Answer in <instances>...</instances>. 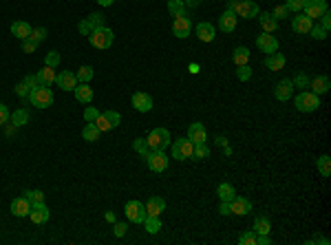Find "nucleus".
Returning a JSON list of instances; mask_svg holds the SVG:
<instances>
[{
    "label": "nucleus",
    "instance_id": "19",
    "mask_svg": "<svg viewBox=\"0 0 331 245\" xmlns=\"http://www.w3.org/2000/svg\"><path fill=\"white\" fill-rule=\"evenodd\" d=\"M188 139H190L192 144H203V141H207V130H206V126H203L201 122H195V124H190V128H188Z\"/></svg>",
    "mask_w": 331,
    "mask_h": 245
},
{
    "label": "nucleus",
    "instance_id": "3",
    "mask_svg": "<svg viewBox=\"0 0 331 245\" xmlns=\"http://www.w3.org/2000/svg\"><path fill=\"white\" fill-rule=\"evenodd\" d=\"M29 102L36 108H49L53 106V91L49 86H38V88H31L29 93Z\"/></svg>",
    "mask_w": 331,
    "mask_h": 245
},
{
    "label": "nucleus",
    "instance_id": "1",
    "mask_svg": "<svg viewBox=\"0 0 331 245\" xmlns=\"http://www.w3.org/2000/svg\"><path fill=\"white\" fill-rule=\"evenodd\" d=\"M228 9L236 13V18H256L258 4L254 0H228Z\"/></svg>",
    "mask_w": 331,
    "mask_h": 245
},
{
    "label": "nucleus",
    "instance_id": "20",
    "mask_svg": "<svg viewBox=\"0 0 331 245\" xmlns=\"http://www.w3.org/2000/svg\"><path fill=\"white\" fill-rule=\"evenodd\" d=\"M309 88H311V93H316V95H325V93H329V88H331V80L327 78V75H316V78L309 82Z\"/></svg>",
    "mask_w": 331,
    "mask_h": 245
},
{
    "label": "nucleus",
    "instance_id": "61",
    "mask_svg": "<svg viewBox=\"0 0 331 245\" xmlns=\"http://www.w3.org/2000/svg\"><path fill=\"white\" fill-rule=\"evenodd\" d=\"M183 4H186V9H197L201 4V0H183Z\"/></svg>",
    "mask_w": 331,
    "mask_h": 245
},
{
    "label": "nucleus",
    "instance_id": "18",
    "mask_svg": "<svg viewBox=\"0 0 331 245\" xmlns=\"http://www.w3.org/2000/svg\"><path fill=\"white\" fill-rule=\"evenodd\" d=\"M55 84H58L62 91H73V88L78 86V78H75V73H71V71H62V73L55 75Z\"/></svg>",
    "mask_w": 331,
    "mask_h": 245
},
{
    "label": "nucleus",
    "instance_id": "47",
    "mask_svg": "<svg viewBox=\"0 0 331 245\" xmlns=\"http://www.w3.org/2000/svg\"><path fill=\"white\" fill-rule=\"evenodd\" d=\"M291 84L294 86H298V88H309V78H307L305 73H298L294 80H291Z\"/></svg>",
    "mask_w": 331,
    "mask_h": 245
},
{
    "label": "nucleus",
    "instance_id": "27",
    "mask_svg": "<svg viewBox=\"0 0 331 245\" xmlns=\"http://www.w3.org/2000/svg\"><path fill=\"white\" fill-rule=\"evenodd\" d=\"M258 22H261V27H263L265 34H274V31L278 29V20H276V18H274L269 11L258 13Z\"/></svg>",
    "mask_w": 331,
    "mask_h": 245
},
{
    "label": "nucleus",
    "instance_id": "55",
    "mask_svg": "<svg viewBox=\"0 0 331 245\" xmlns=\"http://www.w3.org/2000/svg\"><path fill=\"white\" fill-rule=\"evenodd\" d=\"M36 49H38V44L33 40H29V38H27V40H22V51H25V53H33Z\"/></svg>",
    "mask_w": 331,
    "mask_h": 245
},
{
    "label": "nucleus",
    "instance_id": "26",
    "mask_svg": "<svg viewBox=\"0 0 331 245\" xmlns=\"http://www.w3.org/2000/svg\"><path fill=\"white\" fill-rule=\"evenodd\" d=\"M31 31H33V27L29 25V22H25V20H18V22H13L11 25V34L18 38V40H27V38L31 36Z\"/></svg>",
    "mask_w": 331,
    "mask_h": 245
},
{
    "label": "nucleus",
    "instance_id": "56",
    "mask_svg": "<svg viewBox=\"0 0 331 245\" xmlns=\"http://www.w3.org/2000/svg\"><path fill=\"white\" fill-rule=\"evenodd\" d=\"M9 117H11L9 108L4 106V104H0V126H2V124H7V122H9Z\"/></svg>",
    "mask_w": 331,
    "mask_h": 245
},
{
    "label": "nucleus",
    "instance_id": "34",
    "mask_svg": "<svg viewBox=\"0 0 331 245\" xmlns=\"http://www.w3.org/2000/svg\"><path fill=\"white\" fill-rule=\"evenodd\" d=\"M168 13L172 18L186 16V4H183V0H168Z\"/></svg>",
    "mask_w": 331,
    "mask_h": 245
},
{
    "label": "nucleus",
    "instance_id": "60",
    "mask_svg": "<svg viewBox=\"0 0 331 245\" xmlns=\"http://www.w3.org/2000/svg\"><path fill=\"white\" fill-rule=\"evenodd\" d=\"M269 243H272L269 234H256V245H269Z\"/></svg>",
    "mask_w": 331,
    "mask_h": 245
},
{
    "label": "nucleus",
    "instance_id": "37",
    "mask_svg": "<svg viewBox=\"0 0 331 245\" xmlns=\"http://www.w3.org/2000/svg\"><path fill=\"white\" fill-rule=\"evenodd\" d=\"M316 166H318V172L323 177H329L331 175V157H329V155H323V157L316 162Z\"/></svg>",
    "mask_w": 331,
    "mask_h": 245
},
{
    "label": "nucleus",
    "instance_id": "36",
    "mask_svg": "<svg viewBox=\"0 0 331 245\" xmlns=\"http://www.w3.org/2000/svg\"><path fill=\"white\" fill-rule=\"evenodd\" d=\"M141 225L146 228L148 234H157L159 230H162V219H159V216H146V221Z\"/></svg>",
    "mask_w": 331,
    "mask_h": 245
},
{
    "label": "nucleus",
    "instance_id": "13",
    "mask_svg": "<svg viewBox=\"0 0 331 245\" xmlns=\"http://www.w3.org/2000/svg\"><path fill=\"white\" fill-rule=\"evenodd\" d=\"M256 46L263 51V53H267V55L269 53H276V51H278V40L272 34H265V31H263V34L256 38Z\"/></svg>",
    "mask_w": 331,
    "mask_h": 245
},
{
    "label": "nucleus",
    "instance_id": "11",
    "mask_svg": "<svg viewBox=\"0 0 331 245\" xmlns=\"http://www.w3.org/2000/svg\"><path fill=\"white\" fill-rule=\"evenodd\" d=\"M172 34L177 36V38H188L192 34V20L188 16H179V18H174V22H172Z\"/></svg>",
    "mask_w": 331,
    "mask_h": 245
},
{
    "label": "nucleus",
    "instance_id": "30",
    "mask_svg": "<svg viewBox=\"0 0 331 245\" xmlns=\"http://www.w3.org/2000/svg\"><path fill=\"white\" fill-rule=\"evenodd\" d=\"M232 62H234L236 67L248 64L249 62V49H248V46H236V49L232 51Z\"/></svg>",
    "mask_w": 331,
    "mask_h": 245
},
{
    "label": "nucleus",
    "instance_id": "5",
    "mask_svg": "<svg viewBox=\"0 0 331 245\" xmlns=\"http://www.w3.org/2000/svg\"><path fill=\"white\" fill-rule=\"evenodd\" d=\"M146 141H148L150 150H166L170 146V141H172V137H170V133L166 128H153L148 133V137H146Z\"/></svg>",
    "mask_w": 331,
    "mask_h": 245
},
{
    "label": "nucleus",
    "instance_id": "58",
    "mask_svg": "<svg viewBox=\"0 0 331 245\" xmlns=\"http://www.w3.org/2000/svg\"><path fill=\"white\" fill-rule=\"evenodd\" d=\"M22 82H25L29 88H38V86H40V84H38V78H36V75H25V80H22Z\"/></svg>",
    "mask_w": 331,
    "mask_h": 245
},
{
    "label": "nucleus",
    "instance_id": "9",
    "mask_svg": "<svg viewBox=\"0 0 331 245\" xmlns=\"http://www.w3.org/2000/svg\"><path fill=\"white\" fill-rule=\"evenodd\" d=\"M124 212H126V219L130 221V223H144L146 221V205L141 204V201H137V199H132V201H128L126 204V208H124Z\"/></svg>",
    "mask_w": 331,
    "mask_h": 245
},
{
    "label": "nucleus",
    "instance_id": "52",
    "mask_svg": "<svg viewBox=\"0 0 331 245\" xmlns=\"http://www.w3.org/2000/svg\"><path fill=\"white\" fill-rule=\"evenodd\" d=\"M272 16L276 18V20H281V18H287V16H290V9H287L285 4H278V7L272 11Z\"/></svg>",
    "mask_w": 331,
    "mask_h": 245
},
{
    "label": "nucleus",
    "instance_id": "38",
    "mask_svg": "<svg viewBox=\"0 0 331 245\" xmlns=\"http://www.w3.org/2000/svg\"><path fill=\"white\" fill-rule=\"evenodd\" d=\"M132 148H135L141 157H146V155L150 153V146H148V141H146V137H137L135 141H132Z\"/></svg>",
    "mask_w": 331,
    "mask_h": 245
},
{
    "label": "nucleus",
    "instance_id": "22",
    "mask_svg": "<svg viewBox=\"0 0 331 245\" xmlns=\"http://www.w3.org/2000/svg\"><path fill=\"white\" fill-rule=\"evenodd\" d=\"M31 212V201L27 199V197H20V199H13L11 201V214L13 216H29Z\"/></svg>",
    "mask_w": 331,
    "mask_h": 245
},
{
    "label": "nucleus",
    "instance_id": "4",
    "mask_svg": "<svg viewBox=\"0 0 331 245\" xmlns=\"http://www.w3.org/2000/svg\"><path fill=\"white\" fill-rule=\"evenodd\" d=\"M296 108L300 113H314L320 108V95L311 91H300V95H296Z\"/></svg>",
    "mask_w": 331,
    "mask_h": 245
},
{
    "label": "nucleus",
    "instance_id": "31",
    "mask_svg": "<svg viewBox=\"0 0 331 245\" xmlns=\"http://www.w3.org/2000/svg\"><path fill=\"white\" fill-rule=\"evenodd\" d=\"M216 195H219L221 201H232L236 197V190H234V186H232V183L223 181V183H219V188H216Z\"/></svg>",
    "mask_w": 331,
    "mask_h": 245
},
{
    "label": "nucleus",
    "instance_id": "29",
    "mask_svg": "<svg viewBox=\"0 0 331 245\" xmlns=\"http://www.w3.org/2000/svg\"><path fill=\"white\" fill-rule=\"evenodd\" d=\"M265 67L269 71H283L285 67V55L283 53H269L267 58H265Z\"/></svg>",
    "mask_w": 331,
    "mask_h": 245
},
{
    "label": "nucleus",
    "instance_id": "62",
    "mask_svg": "<svg viewBox=\"0 0 331 245\" xmlns=\"http://www.w3.org/2000/svg\"><path fill=\"white\" fill-rule=\"evenodd\" d=\"M216 146H221V148H230L228 139H225V137H216Z\"/></svg>",
    "mask_w": 331,
    "mask_h": 245
},
{
    "label": "nucleus",
    "instance_id": "23",
    "mask_svg": "<svg viewBox=\"0 0 331 245\" xmlns=\"http://www.w3.org/2000/svg\"><path fill=\"white\" fill-rule=\"evenodd\" d=\"M73 93H75V100L82 102V104H91L93 102V88L88 86L86 82H78V86L73 88Z\"/></svg>",
    "mask_w": 331,
    "mask_h": 245
},
{
    "label": "nucleus",
    "instance_id": "44",
    "mask_svg": "<svg viewBox=\"0 0 331 245\" xmlns=\"http://www.w3.org/2000/svg\"><path fill=\"white\" fill-rule=\"evenodd\" d=\"M58 64H60V53H58V51H49V53H46V58H44V67L55 69Z\"/></svg>",
    "mask_w": 331,
    "mask_h": 245
},
{
    "label": "nucleus",
    "instance_id": "51",
    "mask_svg": "<svg viewBox=\"0 0 331 245\" xmlns=\"http://www.w3.org/2000/svg\"><path fill=\"white\" fill-rule=\"evenodd\" d=\"M97 117H99V111H97L95 106H86V108H84V120H86V122H95Z\"/></svg>",
    "mask_w": 331,
    "mask_h": 245
},
{
    "label": "nucleus",
    "instance_id": "21",
    "mask_svg": "<svg viewBox=\"0 0 331 245\" xmlns=\"http://www.w3.org/2000/svg\"><path fill=\"white\" fill-rule=\"evenodd\" d=\"M311 27H314V20L307 18L305 13H298L296 18H291V29H294V34H309Z\"/></svg>",
    "mask_w": 331,
    "mask_h": 245
},
{
    "label": "nucleus",
    "instance_id": "43",
    "mask_svg": "<svg viewBox=\"0 0 331 245\" xmlns=\"http://www.w3.org/2000/svg\"><path fill=\"white\" fill-rule=\"evenodd\" d=\"M25 197L31 201V205L33 204H42V201H44V192H42V190H27Z\"/></svg>",
    "mask_w": 331,
    "mask_h": 245
},
{
    "label": "nucleus",
    "instance_id": "57",
    "mask_svg": "<svg viewBox=\"0 0 331 245\" xmlns=\"http://www.w3.org/2000/svg\"><path fill=\"white\" fill-rule=\"evenodd\" d=\"M320 27H323L325 31H329V27H331V16H329V11H325L323 16H320Z\"/></svg>",
    "mask_w": 331,
    "mask_h": 245
},
{
    "label": "nucleus",
    "instance_id": "48",
    "mask_svg": "<svg viewBox=\"0 0 331 245\" xmlns=\"http://www.w3.org/2000/svg\"><path fill=\"white\" fill-rule=\"evenodd\" d=\"M78 31H80V34H82V36H91V31H93V25H91V22H88V18H84V20H80L78 22Z\"/></svg>",
    "mask_w": 331,
    "mask_h": 245
},
{
    "label": "nucleus",
    "instance_id": "41",
    "mask_svg": "<svg viewBox=\"0 0 331 245\" xmlns=\"http://www.w3.org/2000/svg\"><path fill=\"white\" fill-rule=\"evenodd\" d=\"M29 40H33L36 44H42V42L46 40V29H44V27H38V29H33L31 36H29Z\"/></svg>",
    "mask_w": 331,
    "mask_h": 245
},
{
    "label": "nucleus",
    "instance_id": "53",
    "mask_svg": "<svg viewBox=\"0 0 331 245\" xmlns=\"http://www.w3.org/2000/svg\"><path fill=\"white\" fill-rule=\"evenodd\" d=\"M13 91H16V95H18V97H29L31 88L27 86L25 82H20V84H16V88H13Z\"/></svg>",
    "mask_w": 331,
    "mask_h": 245
},
{
    "label": "nucleus",
    "instance_id": "32",
    "mask_svg": "<svg viewBox=\"0 0 331 245\" xmlns=\"http://www.w3.org/2000/svg\"><path fill=\"white\" fill-rule=\"evenodd\" d=\"M9 120H11V124L16 126V128L18 126H25V124H29V111H27V108H18V111L11 113Z\"/></svg>",
    "mask_w": 331,
    "mask_h": 245
},
{
    "label": "nucleus",
    "instance_id": "15",
    "mask_svg": "<svg viewBox=\"0 0 331 245\" xmlns=\"http://www.w3.org/2000/svg\"><path fill=\"white\" fill-rule=\"evenodd\" d=\"M130 104L135 111H139V113H148L150 108H153V97L148 95V93H135V95L130 97Z\"/></svg>",
    "mask_w": 331,
    "mask_h": 245
},
{
    "label": "nucleus",
    "instance_id": "59",
    "mask_svg": "<svg viewBox=\"0 0 331 245\" xmlns=\"http://www.w3.org/2000/svg\"><path fill=\"white\" fill-rule=\"evenodd\" d=\"M219 214H223V216L232 214V210H230V201H221V205H219Z\"/></svg>",
    "mask_w": 331,
    "mask_h": 245
},
{
    "label": "nucleus",
    "instance_id": "42",
    "mask_svg": "<svg viewBox=\"0 0 331 245\" xmlns=\"http://www.w3.org/2000/svg\"><path fill=\"white\" fill-rule=\"evenodd\" d=\"M236 78H239L241 82H248V80H252V69H249V64L236 67Z\"/></svg>",
    "mask_w": 331,
    "mask_h": 245
},
{
    "label": "nucleus",
    "instance_id": "24",
    "mask_svg": "<svg viewBox=\"0 0 331 245\" xmlns=\"http://www.w3.org/2000/svg\"><path fill=\"white\" fill-rule=\"evenodd\" d=\"M144 205H146V214L148 216H162V212L166 210V201L162 197H150Z\"/></svg>",
    "mask_w": 331,
    "mask_h": 245
},
{
    "label": "nucleus",
    "instance_id": "12",
    "mask_svg": "<svg viewBox=\"0 0 331 245\" xmlns=\"http://www.w3.org/2000/svg\"><path fill=\"white\" fill-rule=\"evenodd\" d=\"M291 95H294V84H291L290 78H283L281 82L276 84V88H274V97H276L278 102H285V100H290Z\"/></svg>",
    "mask_w": 331,
    "mask_h": 245
},
{
    "label": "nucleus",
    "instance_id": "54",
    "mask_svg": "<svg viewBox=\"0 0 331 245\" xmlns=\"http://www.w3.org/2000/svg\"><path fill=\"white\" fill-rule=\"evenodd\" d=\"M126 230H128V225H126V223H117V221L113 223V232H115V237H124Z\"/></svg>",
    "mask_w": 331,
    "mask_h": 245
},
{
    "label": "nucleus",
    "instance_id": "17",
    "mask_svg": "<svg viewBox=\"0 0 331 245\" xmlns=\"http://www.w3.org/2000/svg\"><path fill=\"white\" fill-rule=\"evenodd\" d=\"M236 22H239L236 13L230 11V9H225V11L221 13V18H219V29L223 31V34H232V31L236 29Z\"/></svg>",
    "mask_w": 331,
    "mask_h": 245
},
{
    "label": "nucleus",
    "instance_id": "28",
    "mask_svg": "<svg viewBox=\"0 0 331 245\" xmlns=\"http://www.w3.org/2000/svg\"><path fill=\"white\" fill-rule=\"evenodd\" d=\"M36 78H38V84H40V86H51V84L55 82V69L42 67V69L36 73Z\"/></svg>",
    "mask_w": 331,
    "mask_h": 245
},
{
    "label": "nucleus",
    "instance_id": "2",
    "mask_svg": "<svg viewBox=\"0 0 331 245\" xmlns=\"http://www.w3.org/2000/svg\"><path fill=\"white\" fill-rule=\"evenodd\" d=\"M113 40H115V34H113L106 25L99 27V29H95V31H91V36H88V42L99 51L108 49V46L113 44Z\"/></svg>",
    "mask_w": 331,
    "mask_h": 245
},
{
    "label": "nucleus",
    "instance_id": "49",
    "mask_svg": "<svg viewBox=\"0 0 331 245\" xmlns=\"http://www.w3.org/2000/svg\"><path fill=\"white\" fill-rule=\"evenodd\" d=\"M302 4H305V0H285V7L290 9V11H294V13L302 11Z\"/></svg>",
    "mask_w": 331,
    "mask_h": 245
},
{
    "label": "nucleus",
    "instance_id": "7",
    "mask_svg": "<svg viewBox=\"0 0 331 245\" xmlns=\"http://www.w3.org/2000/svg\"><path fill=\"white\" fill-rule=\"evenodd\" d=\"M170 148H172V159H179V162H186V159L192 157V150H195V144H192L188 137H181L177 141H170Z\"/></svg>",
    "mask_w": 331,
    "mask_h": 245
},
{
    "label": "nucleus",
    "instance_id": "14",
    "mask_svg": "<svg viewBox=\"0 0 331 245\" xmlns=\"http://www.w3.org/2000/svg\"><path fill=\"white\" fill-rule=\"evenodd\" d=\"M49 216H51V212H49V208L44 205V201H42V204H33V205H31L29 219H31L36 225L46 223V221H49Z\"/></svg>",
    "mask_w": 331,
    "mask_h": 245
},
{
    "label": "nucleus",
    "instance_id": "33",
    "mask_svg": "<svg viewBox=\"0 0 331 245\" xmlns=\"http://www.w3.org/2000/svg\"><path fill=\"white\" fill-rule=\"evenodd\" d=\"M252 230L256 234H269V232H272V223H269V219H265V216H256V219H254Z\"/></svg>",
    "mask_w": 331,
    "mask_h": 245
},
{
    "label": "nucleus",
    "instance_id": "64",
    "mask_svg": "<svg viewBox=\"0 0 331 245\" xmlns=\"http://www.w3.org/2000/svg\"><path fill=\"white\" fill-rule=\"evenodd\" d=\"M113 2H115V0H97V4H102V7H111Z\"/></svg>",
    "mask_w": 331,
    "mask_h": 245
},
{
    "label": "nucleus",
    "instance_id": "63",
    "mask_svg": "<svg viewBox=\"0 0 331 245\" xmlns=\"http://www.w3.org/2000/svg\"><path fill=\"white\" fill-rule=\"evenodd\" d=\"M104 216H106V221H108V223H115V221H117L115 212H106V214H104Z\"/></svg>",
    "mask_w": 331,
    "mask_h": 245
},
{
    "label": "nucleus",
    "instance_id": "50",
    "mask_svg": "<svg viewBox=\"0 0 331 245\" xmlns=\"http://www.w3.org/2000/svg\"><path fill=\"white\" fill-rule=\"evenodd\" d=\"M309 34H311V38H316V40H327V34H329V31H325L323 27L318 25V27H311Z\"/></svg>",
    "mask_w": 331,
    "mask_h": 245
},
{
    "label": "nucleus",
    "instance_id": "39",
    "mask_svg": "<svg viewBox=\"0 0 331 245\" xmlns=\"http://www.w3.org/2000/svg\"><path fill=\"white\" fill-rule=\"evenodd\" d=\"M75 78H78V82H91V78H93V69L91 67H80L78 69V73H75Z\"/></svg>",
    "mask_w": 331,
    "mask_h": 245
},
{
    "label": "nucleus",
    "instance_id": "40",
    "mask_svg": "<svg viewBox=\"0 0 331 245\" xmlns=\"http://www.w3.org/2000/svg\"><path fill=\"white\" fill-rule=\"evenodd\" d=\"M207 155H210V148H207V144L203 141V144H195V150H192V157L197 159H206Z\"/></svg>",
    "mask_w": 331,
    "mask_h": 245
},
{
    "label": "nucleus",
    "instance_id": "16",
    "mask_svg": "<svg viewBox=\"0 0 331 245\" xmlns=\"http://www.w3.org/2000/svg\"><path fill=\"white\" fill-rule=\"evenodd\" d=\"M230 210H232V214H236V216L249 214V212H252V201L245 199V197H234V199L230 201Z\"/></svg>",
    "mask_w": 331,
    "mask_h": 245
},
{
    "label": "nucleus",
    "instance_id": "10",
    "mask_svg": "<svg viewBox=\"0 0 331 245\" xmlns=\"http://www.w3.org/2000/svg\"><path fill=\"white\" fill-rule=\"evenodd\" d=\"M325 11H329L327 0H305V4H302V13L307 18H311V20L320 18Z\"/></svg>",
    "mask_w": 331,
    "mask_h": 245
},
{
    "label": "nucleus",
    "instance_id": "45",
    "mask_svg": "<svg viewBox=\"0 0 331 245\" xmlns=\"http://www.w3.org/2000/svg\"><path fill=\"white\" fill-rule=\"evenodd\" d=\"M88 22H91L93 25V31L95 29H99V27H104L106 25V20H104V16L99 11H95V13H91V16H88Z\"/></svg>",
    "mask_w": 331,
    "mask_h": 245
},
{
    "label": "nucleus",
    "instance_id": "6",
    "mask_svg": "<svg viewBox=\"0 0 331 245\" xmlns=\"http://www.w3.org/2000/svg\"><path fill=\"white\" fill-rule=\"evenodd\" d=\"M93 124L99 128V133H108V130L117 128V126L122 124V117L117 111H106V113H99V117Z\"/></svg>",
    "mask_w": 331,
    "mask_h": 245
},
{
    "label": "nucleus",
    "instance_id": "25",
    "mask_svg": "<svg viewBox=\"0 0 331 245\" xmlns=\"http://www.w3.org/2000/svg\"><path fill=\"white\" fill-rule=\"evenodd\" d=\"M216 36V29L212 27V22H199L197 25V38L201 42H212Z\"/></svg>",
    "mask_w": 331,
    "mask_h": 245
},
{
    "label": "nucleus",
    "instance_id": "8",
    "mask_svg": "<svg viewBox=\"0 0 331 245\" xmlns=\"http://www.w3.org/2000/svg\"><path fill=\"white\" fill-rule=\"evenodd\" d=\"M144 159H146V166H148L153 172H164L166 168H168V163H170L166 150H150Z\"/></svg>",
    "mask_w": 331,
    "mask_h": 245
},
{
    "label": "nucleus",
    "instance_id": "46",
    "mask_svg": "<svg viewBox=\"0 0 331 245\" xmlns=\"http://www.w3.org/2000/svg\"><path fill=\"white\" fill-rule=\"evenodd\" d=\"M239 243H241V245H256V232H254V230H249V232L241 234V237H239Z\"/></svg>",
    "mask_w": 331,
    "mask_h": 245
},
{
    "label": "nucleus",
    "instance_id": "35",
    "mask_svg": "<svg viewBox=\"0 0 331 245\" xmlns=\"http://www.w3.org/2000/svg\"><path fill=\"white\" fill-rule=\"evenodd\" d=\"M99 128L93 122H86V126H84V130H82V137H84V141H97L99 139Z\"/></svg>",
    "mask_w": 331,
    "mask_h": 245
}]
</instances>
